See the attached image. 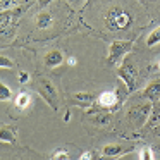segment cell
<instances>
[{
  "instance_id": "obj_27",
  "label": "cell",
  "mask_w": 160,
  "mask_h": 160,
  "mask_svg": "<svg viewBox=\"0 0 160 160\" xmlns=\"http://www.w3.org/2000/svg\"><path fill=\"white\" fill-rule=\"evenodd\" d=\"M157 148H158V150H160V143H158V145H157Z\"/></svg>"
},
{
  "instance_id": "obj_25",
  "label": "cell",
  "mask_w": 160,
  "mask_h": 160,
  "mask_svg": "<svg viewBox=\"0 0 160 160\" xmlns=\"http://www.w3.org/2000/svg\"><path fill=\"white\" fill-rule=\"evenodd\" d=\"M81 2H83V0H69V4H71V5H74V7H78V5L81 4Z\"/></svg>"
},
{
  "instance_id": "obj_2",
  "label": "cell",
  "mask_w": 160,
  "mask_h": 160,
  "mask_svg": "<svg viewBox=\"0 0 160 160\" xmlns=\"http://www.w3.org/2000/svg\"><path fill=\"white\" fill-rule=\"evenodd\" d=\"M132 18L128 11H124L122 7H110L105 14V26L112 31H119V29H126L131 24Z\"/></svg>"
},
{
  "instance_id": "obj_10",
  "label": "cell",
  "mask_w": 160,
  "mask_h": 160,
  "mask_svg": "<svg viewBox=\"0 0 160 160\" xmlns=\"http://www.w3.org/2000/svg\"><path fill=\"white\" fill-rule=\"evenodd\" d=\"M95 95L88 93V91H79V93H72V102L74 105H81V107H90L95 103Z\"/></svg>"
},
{
  "instance_id": "obj_21",
  "label": "cell",
  "mask_w": 160,
  "mask_h": 160,
  "mask_svg": "<svg viewBox=\"0 0 160 160\" xmlns=\"http://www.w3.org/2000/svg\"><path fill=\"white\" fill-rule=\"evenodd\" d=\"M18 78H19V83H21V84H24V83H28V81H29V74L26 72V71H19Z\"/></svg>"
},
{
  "instance_id": "obj_9",
  "label": "cell",
  "mask_w": 160,
  "mask_h": 160,
  "mask_svg": "<svg viewBox=\"0 0 160 160\" xmlns=\"http://www.w3.org/2000/svg\"><path fill=\"white\" fill-rule=\"evenodd\" d=\"M64 62H66V57H64V53L57 48L50 50L48 53H45V59H43V64H45L47 67H50V69H55V67L62 66Z\"/></svg>"
},
{
  "instance_id": "obj_1",
  "label": "cell",
  "mask_w": 160,
  "mask_h": 160,
  "mask_svg": "<svg viewBox=\"0 0 160 160\" xmlns=\"http://www.w3.org/2000/svg\"><path fill=\"white\" fill-rule=\"evenodd\" d=\"M153 110V103L148 100H141V102H136L134 105L128 108V121L134 126L136 129L143 128L146 122L150 121V115H152Z\"/></svg>"
},
{
  "instance_id": "obj_19",
  "label": "cell",
  "mask_w": 160,
  "mask_h": 160,
  "mask_svg": "<svg viewBox=\"0 0 160 160\" xmlns=\"http://www.w3.org/2000/svg\"><path fill=\"white\" fill-rule=\"evenodd\" d=\"M14 67V60L9 59L7 55H0V69H12Z\"/></svg>"
},
{
  "instance_id": "obj_14",
  "label": "cell",
  "mask_w": 160,
  "mask_h": 160,
  "mask_svg": "<svg viewBox=\"0 0 160 160\" xmlns=\"http://www.w3.org/2000/svg\"><path fill=\"white\" fill-rule=\"evenodd\" d=\"M91 122H93L95 126H110L112 122V115L110 114H95L93 117H91Z\"/></svg>"
},
{
  "instance_id": "obj_7",
  "label": "cell",
  "mask_w": 160,
  "mask_h": 160,
  "mask_svg": "<svg viewBox=\"0 0 160 160\" xmlns=\"http://www.w3.org/2000/svg\"><path fill=\"white\" fill-rule=\"evenodd\" d=\"M141 98L152 102V103H158L160 102V78H155V79H152L146 84L145 90L141 91Z\"/></svg>"
},
{
  "instance_id": "obj_8",
  "label": "cell",
  "mask_w": 160,
  "mask_h": 160,
  "mask_svg": "<svg viewBox=\"0 0 160 160\" xmlns=\"http://www.w3.org/2000/svg\"><path fill=\"white\" fill-rule=\"evenodd\" d=\"M95 102H97V105L102 108H112L119 103V98H117V93H115V91H102Z\"/></svg>"
},
{
  "instance_id": "obj_17",
  "label": "cell",
  "mask_w": 160,
  "mask_h": 160,
  "mask_svg": "<svg viewBox=\"0 0 160 160\" xmlns=\"http://www.w3.org/2000/svg\"><path fill=\"white\" fill-rule=\"evenodd\" d=\"M139 160H155V155H153V150L145 146V148L139 150Z\"/></svg>"
},
{
  "instance_id": "obj_24",
  "label": "cell",
  "mask_w": 160,
  "mask_h": 160,
  "mask_svg": "<svg viewBox=\"0 0 160 160\" xmlns=\"http://www.w3.org/2000/svg\"><path fill=\"white\" fill-rule=\"evenodd\" d=\"M76 57H69V59H67V64H71V66H76Z\"/></svg>"
},
{
  "instance_id": "obj_23",
  "label": "cell",
  "mask_w": 160,
  "mask_h": 160,
  "mask_svg": "<svg viewBox=\"0 0 160 160\" xmlns=\"http://www.w3.org/2000/svg\"><path fill=\"white\" fill-rule=\"evenodd\" d=\"M152 132H153V136L160 138V122H158V124H155V126L152 128Z\"/></svg>"
},
{
  "instance_id": "obj_11",
  "label": "cell",
  "mask_w": 160,
  "mask_h": 160,
  "mask_svg": "<svg viewBox=\"0 0 160 160\" xmlns=\"http://www.w3.org/2000/svg\"><path fill=\"white\" fill-rule=\"evenodd\" d=\"M0 141L16 143V128L14 126H0Z\"/></svg>"
},
{
  "instance_id": "obj_12",
  "label": "cell",
  "mask_w": 160,
  "mask_h": 160,
  "mask_svg": "<svg viewBox=\"0 0 160 160\" xmlns=\"http://www.w3.org/2000/svg\"><path fill=\"white\" fill-rule=\"evenodd\" d=\"M36 26H38L40 29H47V28H50V26L53 24V16L50 14V12H47V11H42L38 16H36Z\"/></svg>"
},
{
  "instance_id": "obj_13",
  "label": "cell",
  "mask_w": 160,
  "mask_h": 160,
  "mask_svg": "<svg viewBox=\"0 0 160 160\" xmlns=\"http://www.w3.org/2000/svg\"><path fill=\"white\" fill-rule=\"evenodd\" d=\"M29 102H31V95H29L28 91H19V93L16 95V98H14L16 107H18V108H21V110L28 108Z\"/></svg>"
},
{
  "instance_id": "obj_6",
  "label": "cell",
  "mask_w": 160,
  "mask_h": 160,
  "mask_svg": "<svg viewBox=\"0 0 160 160\" xmlns=\"http://www.w3.org/2000/svg\"><path fill=\"white\" fill-rule=\"evenodd\" d=\"M136 150L134 143H108L102 148V157H108V158H119L128 153H132Z\"/></svg>"
},
{
  "instance_id": "obj_4",
  "label": "cell",
  "mask_w": 160,
  "mask_h": 160,
  "mask_svg": "<svg viewBox=\"0 0 160 160\" xmlns=\"http://www.w3.org/2000/svg\"><path fill=\"white\" fill-rule=\"evenodd\" d=\"M132 48V42L131 40H114V42L108 45V52H107V60L108 64L117 67L126 57L129 55Z\"/></svg>"
},
{
  "instance_id": "obj_20",
  "label": "cell",
  "mask_w": 160,
  "mask_h": 160,
  "mask_svg": "<svg viewBox=\"0 0 160 160\" xmlns=\"http://www.w3.org/2000/svg\"><path fill=\"white\" fill-rule=\"evenodd\" d=\"M16 2H18V0H0V12L9 11V9H11Z\"/></svg>"
},
{
  "instance_id": "obj_28",
  "label": "cell",
  "mask_w": 160,
  "mask_h": 160,
  "mask_svg": "<svg viewBox=\"0 0 160 160\" xmlns=\"http://www.w3.org/2000/svg\"><path fill=\"white\" fill-rule=\"evenodd\" d=\"M158 69H160V62H158Z\"/></svg>"
},
{
  "instance_id": "obj_3",
  "label": "cell",
  "mask_w": 160,
  "mask_h": 160,
  "mask_svg": "<svg viewBox=\"0 0 160 160\" xmlns=\"http://www.w3.org/2000/svg\"><path fill=\"white\" fill-rule=\"evenodd\" d=\"M117 76L121 79V83L131 91L136 90V76H138V69H136V64L132 60L131 55H128L121 64L117 66Z\"/></svg>"
},
{
  "instance_id": "obj_16",
  "label": "cell",
  "mask_w": 160,
  "mask_h": 160,
  "mask_svg": "<svg viewBox=\"0 0 160 160\" xmlns=\"http://www.w3.org/2000/svg\"><path fill=\"white\" fill-rule=\"evenodd\" d=\"M12 98V90L0 79V102H7Z\"/></svg>"
},
{
  "instance_id": "obj_18",
  "label": "cell",
  "mask_w": 160,
  "mask_h": 160,
  "mask_svg": "<svg viewBox=\"0 0 160 160\" xmlns=\"http://www.w3.org/2000/svg\"><path fill=\"white\" fill-rule=\"evenodd\" d=\"M50 158L52 160H71V157L66 150H55V152L50 155Z\"/></svg>"
},
{
  "instance_id": "obj_5",
  "label": "cell",
  "mask_w": 160,
  "mask_h": 160,
  "mask_svg": "<svg viewBox=\"0 0 160 160\" xmlns=\"http://www.w3.org/2000/svg\"><path fill=\"white\" fill-rule=\"evenodd\" d=\"M36 90H38L40 97H42L43 100L53 108V110L59 108V93H57L55 84H53L48 78L40 76L38 79H36Z\"/></svg>"
},
{
  "instance_id": "obj_22",
  "label": "cell",
  "mask_w": 160,
  "mask_h": 160,
  "mask_svg": "<svg viewBox=\"0 0 160 160\" xmlns=\"http://www.w3.org/2000/svg\"><path fill=\"white\" fill-rule=\"evenodd\" d=\"M79 160H97V157H95L93 152H84L83 155L79 157Z\"/></svg>"
},
{
  "instance_id": "obj_15",
  "label": "cell",
  "mask_w": 160,
  "mask_h": 160,
  "mask_svg": "<svg viewBox=\"0 0 160 160\" xmlns=\"http://www.w3.org/2000/svg\"><path fill=\"white\" fill-rule=\"evenodd\" d=\"M160 43V26H157L155 29L150 31V35L146 36V45L148 47H155Z\"/></svg>"
},
{
  "instance_id": "obj_26",
  "label": "cell",
  "mask_w": 160,
  "mask_h": 160,
  "mask_svg": "<svg viewBox=\"0 0 160 160\" xmlns=\"http://www.w3.org/2000/svg\"><path fill=\"white\" fill-rule=\"evenodd\" d=\"M98 160H115V158H108V157H102V158H98Z\"/></svg>"
}]
</instances>
